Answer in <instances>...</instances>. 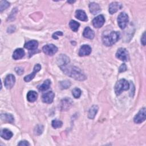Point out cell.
<instances>
[{"instance_id": "1", "label": "cell", "mask_w": 146, "mask_h": 146, "mask_svg": "<svg viewBox=\"0 0 146 146\" xmlns=\"http://www.w3.org/2000/svg\"><path fill=\"white\" fill-rule=\"evenodd\" d=\"M59 67L66 75L77 80L82 81L85 80L87 78L85 74L80 68L74 66L69 65L68 63Z\"/></svg>"}, {"instance_id": "2", "label": "cell", "mask_w": 146, "mask_h": 146, "mask_svg": "<svg viewBox=\"0 0 146 146\" xmlns=\"http://www.w3.org/2000/svg\"><path fill=\"white\" fill-rule=\"evenodd\" d=\"M120 38V34L118 31H112L110 34L104 35L102 38L103 44L106 46H111Z\"/></svg>"}, {"instance_id": "3", "label": "cell", "mask_w": 146, "mask_h": 146, "mask_svg": "<svg viewBox=\"0 0 146 146\" xmlns=\"http://www.w3.org/2000/svg\"><path fill=\"white\" fill-rule=\"evenodd\" d=\"M129 88V84L124 79L117 81L115 86V91L117 95H119L123 91L128 90Z\"/></svg>"}, {"instance_id": "4", "label": "cell", "mask_w": 146, "mask_h": 146, "mask_svg": "<svg viewBox=\"0 0 146 146\" xmlns=\"http://www.w3.org/2000/svg\"><path fill=\"white\" fill-rule=\"evenodd\" d=\"M129 21L128 15L124 13H121L117 17V23L121 29H124L127 25Z\"/></svg>"}, {"instance_id": "5", "label": "cell", "mask_w": 146, "mask_h": 146, "mask_svg": "<svg viewBox=\"0 0 146 146\" xmlns=\"http://www.w3.org/2000/svg\"><path fill=\"white\" fill-rule=\"evenodd\" d=\"M116 56L117 58L124 62H127L129 60L128 52L124 48H119L116 52Z\"/></svg>"}, {"instance_id": "6", "label": "cell", "mask_w": 146, "mask_h": 146, "mask_svg": "<svg viewBox=\"0 0 146 146\" xmlns=\"http://www.w3.org/2000/svg\"><path fill=\"white\" fill-rule=\"evenodd\" d=\"M42 50L46 55L52 56L58 51V48L53 44H49L44 46L42 48Z\"/></svg>"}, {"instance_id": "7", "label": "cell", "mask_w": 146, "mask_h": 146, "mask_svg": "<svg viewBox=\"0 0 146 146\" xmlns=\"http://www.w3.org/2000/svg\"><path fill=\"white\" fill-rule=\"evenodd\" d=\"M134 122L135 123H141L145 120V108H141L134 117Z\"/></svg>"}, {"instance_id": "8", "label": "cell", "mask_w": 146, "mask_h": 146, "mask_svg": "<svg viewBox=\"0 0 146 146\" xmlns=\"http://www.w3.org/2000/svg\"><path fill=\"white\" fill-rule=\"evenodd\" d=\"M15 82V76L13 74H9L5 78L4 80V84L6 88L7 89L11 88Z\"/></svg>"}, {"instance_id": "9", "label": "cell", "mask_w": 146, "mask_h": 146, "mask_svg": "<svg viewBox=\"0 0 146 146\" xmlns=\"http://www.w3.org/2000/svg\"><path fill=\"white\" fill-rule=\"evenodd\" d=\"M105 22V19L103 15H99L92 21V24L93 26L95 28H100L101 27Z\"/></svg>"}, {"instance_id": "10", "label": "cell", "mask_w": 146, "mask_h": 146, "mask_svg": "<svg viewBox=\"0 0 146 146\" xmlns=\"http://www.w3.org/2000/svg\"><path fill=\"white\" fill-rule=\"evenodd\" d=\"M55 97V94L52 91L47 92L42 95V101L46 103H51L52 102L53 99Z\"/></svg>"}, {"instance_id": "11", "label": "cell", "mask_w": 146, "mask_h": 146, "mask_svg": "<svg viewBox=\"0 0 146 146\" xmlns=\"http://www.w3.org/2000/svg\"><path fill=\"white\" fill-rule=\"evenodd\" d=\"M41 68V66L39 64H36L35 65L34 67V71L33 72H31V74L25 76L24 78V80L26 82H29L30 80H31L34 76H35L36 74L40 70Z\"/></svg>"}, {"instance_id": "12", "label": "cell", "mask_w": 146, "mask_h": 146, "mask_svg": "<svg viewBox=\"0 0 146 146\" xmlns=\"http://www.w3.org/2000/svg\"><path fill=\"white\" fill-rule=\"evenodd\" d=\"M91 47L88 44H84L81 46L79 51V55L80 56H84L88 55L91 52Z\"/></svg>"}, {"instance_id": "13", "label": "cell", "mask_w": 146, "mask_h": 146, "mask_svg": "<svg viewBox=\"0 0 146 146\" xmlns=\"http://www.w3.org/2000/svg\"><path fill=\"white\" fill-rule=\"evenodd\" d=\"M122 7V5L117 2H113L110 3L109 6V13L111 14H113L117 12L119 10L121 9Z\"/></svg>"}, {"instance_id": "14", "label": "cell", "mask_w": 146, "mask_h": 146, "mask_svg": "<svg viewBox=\"0 0 146 146\" xmlns=\"http://www.w3.org/2000/svg\"><path fill=\"white\" fill-rule=\"evenodd\" d=\"M89 9L90 12L94 15L99 13L101 10L99 5L95 2H91L89 4Z\"/></svg>"}, {"instance_id": "15", "label": "cell", "mask_w": 146, "mask_h": 146, "mask_svg": "<svg viewBox=\"0 0 146 146\" xmlns=\"http://www.w3.org/2000/svg\"><path fill=\"white\" fill-rule=\"evenodd\" d=\"M72 104V102L70 98H65L61 102V110H67L70 108Z\"/></svg>"}, {"instance_id": "16", "label": "cell", "mask_w": 146, "mask_h": 146, "mask_svg": "<svg viewBox=\"0 0 146 146\" xmlns=\"http://www.w3.org/2000/svg\"><path fill=\"white\" fill-rule=\"evenodd\" d=\"M38 46V42L35 40H32L25 43L24 47L28 50H34L37 48Z\"/></svg>"}, {"instance_id": "17", "label": "cell", "mask_w": 146, "mask_h": 146, "mask_svg": "<svg viewBox=\"0 0 146 146\" xmlns=\"http://www.w3.org/2000/svg\"><path fill=\"white\" fill-rule=\"evenodd\" d=\"M57 61H58V64L59 65V66H60L68 64L70 62V59L66 55L61 54L58 56Z\"/></svg>"}, {"instance_id": "18", "label": "cell", "mask_w": 146, "mask_h": 146, "mask_svg": "<svg viewBox=\"0 0 146 146\" xmlns=\"http://www.w3.org/2000/svg\"><path fill=\"white\" fill-rule=\"evenodd\" d=\"M25 54V51L22 48H17L13 52V58L15 60L19 59H21L22 58H23Z\"/></svg>"}, {"instance_id": "19", "label": "cell", "mask_w": 146, "mask_h": 146, "mask_svg": "<svg viewBox=\"0 0 146 146\" xmlns=\"http://www.w3.org/2000/svg\"><path fill=\"white\" fill-rule=\"evenodd\" d=\"M83 35L84 37H85L86 38L92 39L94 37L95 33H94V31L91 29H90V27H86L83 31Z\"/></svg>"}, {"instance_id": "20", "label": "cell", "mask_w": 146, "mask_h": 146, "mask_svg": "<svg viewBox=\"0 0 146 146\" xmlns=\"http://www.w3.org/2000/svg\"><path fill=\"white\" fill-rule=\"evenodd\" d=\"M75 17L82 21H87V16L86 13L82 10H78L76 11Z\"/></svg>"}, {"instance_id": "21", "label": "cell", "mask_w": 146, "mask_h": 146, "mask_svg": "<svg viewBox=\"0 0 146 146\" xmlns=\"http://www.w3.org/2000/svg\"><path fill=\"white\" fill-rule=\"evenodd\" d=\"M98 107L96 105H93L89 110L88 113V117L90 119H94L95 116H96V114L98 111Z\"/></svg>"}, {"instance_id": "22", "label": "cell", "mask_w": 146, "mask_h": 146, "mask_svg": "<svg viewBox=\"0 0 146 146\" xmlns=\"http://www.w3.org/2000/svg\"><path fill=\"white\" fill-rule=\"evenodd\" d=\"M1 136L6 140H9L13 136V133L7 129H3L1 131Z\"/></svg>"}, {"instance_id": "23", "label": "cell", "mask_w": 146, "mask_h": 146, "mask_svg": "<svg viewBox=\"0 0 146 146\" xmlns=\"http://www.w3.org/2000/svg\"><path fill=\"white\" fill-rule=\"evenodd\" d=\"M38 98V94L35 91H30L27 94V100L30 102H35Z\"/></svg>"}, {"instance_id": "24", "label": "cell", "mask_w": 146, "mask_h": 146, "mask_svg": "<svg viewBox=\"0 0 146 146\" xmlns=\"http://www.w3.org/2000/svg\"><path fill=\"white\" fill-rule=\"evenodd\" d=\"M1 119L3 121H7L9 123H13L14 121L13 116L10 113H2L1 115Z\"/></svg>"}, {"instance_id": "25", "label": "cell", "mask_w": 146, "mask_h": 146, "mask_svg": "<svg viewBox=\"0 0 146 146\" xmlns=\"http://www.w3.org/2000/svg\"><path fill=\"white\" fill-rule=\"evenodd\" d=\"M50 85H51V81L49 79H47L44 80L43 83L39 87L38 89L40 91H45L50 88Z\"/></svg>"}, {"instance_id": "26", "label": "cell", "mask_w": 146, "mask_h": 146, "mask_svg": "<svg viewBox=\"0 0 146 146\" xmlns=\"http://www.w3.org/2000/svg\"><path fill=\"white\" fill-rule=\"evenodd\" d=\"M69 26L73 31L76 32L78 30V29L80 26V24L74 20H71L69 23Z\"/></svg>"}, {"instance_id": "27", "label": "cell", "mask_w": 146, "mask_h": 146, "mask_svg": "<svg viewBox=\"0 0 146 146\" xmlns=\"http://www.w3.org/2000/svg\"><path fill=\"white\" fill-rule=\"evenodd\" d=\"M10 6V3L6 1H1L0 2V11L2 12L3 10L7 9Z\"/></svg>"}, {"instance_id": "28", "label": "cell", "mask_w": 146, "mask_h": 146, "mask_svg": "<svg viewBox=\"0 0 146 146\" xmlns=\"http://www.w3.org/2000/svg\"><path fill=\"white\" fill-rule=\"evenodd\" d=\"M60 84V87L62 89H66L70 87V85H71V83L69 80H64V81H62L59 83Z\"/></svg>"}, {"instance_id": "29", "label": "cell", "mask_w": 146, "mask_h": 146, "mask_svg": "<svg viewBox=\"0 0 146 146\" xmlns=\"http://www.w3.org/2000/svg\"><path fill=\"white\" fill-rule=\"evenodd\" d=\"M72 94L75 98H79L82 94L81 90L78 88H75L72 91Z\"/></svg>"}, {"instance_id": "30", "label": "cell", "mask_w": 146, "mask_h": 146, "mask_svg": "<svg viewBox=\"0 0 146 146\" xmlns=\"http://www.w3.org/2000/svg\"><path fill=\"white\" fill-rule=\"evenodd\" d=\"M63 125V123L62 121L58 120H54L52 121V126L54 128H60Z\"/></svg>"}, {"instance_id": "31", "label": "cell", "mask_w": 146, "mask_h": 146, "mask_svg": "<svg viewBox=\"0 0 146 146\" xmlns=\"http://www.w3.org/2000/svg\"><path fill=\"white\" fill-rule=\"evenodd\" d=\"M43 130V128L42 125H38L36 126V127L35 128V131L34 132L35 133V135H40L42 133Z\"/></svg>"}, {"instance_id": "32", "label": "cell", "mask_w": 146, "mask_h": 146, "mask_svg": "<svg viewBox=\"0 0 146 146\" xmlns=\"http://www.w3.org/2000/svg\"><path fill=\"white\" fill-rule=\"evenodd\" d=\"M62 35H63V33L62 31H56L52 34V38H54L55 39H57L58 38L59 36Z\"/></svg>"}, {"instance_id": "33", "label": "cell", "mask_w": 146, "mask_h": 146, "mask_svg": "<svg viewBox=\"0 0 146 146\" xmlns=\"http://www.w3.org/2000/svg\"><path fill=\"white\" fill-rule=\"evenodd\" d=\"M126 70H127V66H126L125 63L122 64L120 66V67L119 68V72H124V71H125Z\"/></svg>"}, {"instance_id": "34", "label": "cell", "mask_w": 146, "mask_h": 146, "mask_svg": "<svg viewBox=\"0 0 146 146\" xmlns=\"http://www.w3.org/2000/svg\"><path fill=\"white\" fill-rule=\"evenodd\" d=\"M18 145H25V146H27V145H30V144H29V143L27 141L23 140V141H21L18 144Z\"/></svg>"}, {"instance_id": "35", "label": "cell", "mask_w": 146, "mask_h": 146, "mask_svg": "<svg viewBox=\"0 0 146 146\" xmlns=\"http://www.w3.org/2000/svg\"><path fill=\"white\" fill-rule=\"evenodd\" d=\"M141 42L143 46L145 45V32L143 34V35L141 36Z\"/></svg>"}, {"instance_id": "36", "label": "cell", "mask_w": 146, "mask_h": 146, "mask_svg": "<svg viewBox=\"0 0 146 146\" xmlns=\"http://www.w3.org/2000/svg\"><path fill=\"white\" fill-rule=\"evenodd\" d=\"M15 71L19 75H21L23 72V70L21 68H15Z\"/></svg>"}, {"instance_id": "37", "label": "cell", "mask_w": 146, "mask_h": 146, "mask_svg": "<svg viewBox=\"0 0 146 146\" xmlns=\"http://www.w3.org/2000/svg\"><path fill=\"white\" fill-rule=\"evenodd\" d=\"M75 2V1H67V2H68V3H74V2Z\"/></svg>"}]
</instances>
